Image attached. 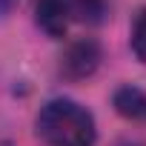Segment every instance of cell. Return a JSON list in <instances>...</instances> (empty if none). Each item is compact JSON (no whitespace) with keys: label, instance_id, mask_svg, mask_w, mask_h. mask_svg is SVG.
Returning a JSON list of instances; mask_svg holds the SVG:
<instances>
[{"label":"cell","instance_id":"5","mask_svg":"<svg viewBox=\"0 0 146 146\" xmlns=\"http://www.w3.org/2000/svg\"><path fill=\"white\" fill-rule=\"evenodd\" d=\"M72 23H100L106 15L103 0H63Z\"/></svg>","mask_w":146,"mask_h":146},{"label":"cell","instance_id":"4","mask_svg":"<svg viewBox=\"0 0 146 146\" xmlns=\"http://www.w3.org/2000/svg\"><path fill=\"white\" fill-rule=\"evenodd\" d=\"M115 112L126 120H146V92L140 86H120L112 98Z\"/></svg>","mask_w":146,"mask_h":146},{"label":"cell","instance_id":"3","mask_svg":"<svg viewBox=\"0 0 146 146\" xmlns=\"http://www.w3.org/2000/svg\"><path fill=\"white\" fill-rule=\"evenodd\" d=\"M37 23H40V29L46 35L63 37L66 29L72 26L66 3H63V0H37Z\"/></svg>","mask_w":146,"mask_h":146},{"label":"cell","instance_id":"1","mask_svg":"<svg viewBox=\"0 0 146 146\" xmlns=\"http://www.w3.org/2000/svg\"><path fill=\"white\" fill-rule=\"evenodd\" d=\"M37 137L49 146H95L98 129L92 112L75 100H49L37 115Z\"/></svg>","mask_w":146,"mask_h":146},{"label":"cell","instance_id":"6","mask_svg":"<svg viewBox=\"0 0 146 146\" xmlns=\"http://www.w3.org/2000/svg\"><path fill=\"white\" fill-rule=\"evenodd\" d=\"M132 49H135L137 60L146 63V9L137 15V20L132 26Z\"/></svg>","mask_w":146,"mask_h":146},{"label":"cell","instance_id":"2","mask_svg":"<svg viewBox=\"0 0 146 146\" xmlns=\"http://www.w3.org/2000/svg\"><path fill=\"white\" fill-rule=\"evenodd\" d=\"M100 66V46L92 37H78L72 40L60 57V72L69 80H83L95 75V69Z\"/></svg>","mask_w":146,"mask_h":146}]
</instances>
